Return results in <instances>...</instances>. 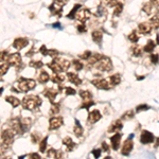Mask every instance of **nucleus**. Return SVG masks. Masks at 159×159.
<instances>
[{
  "label": "nucleus",
  "mask_w": 159,
  "mask_h": 159,
  "mask_svg": "<svg viewBox=\"0 0 159 159\" xmlns=\"http://www.w3.org/2000/svg\"><path fill=\"white\" fill-rule=\"evenodd\" d=\"M42 105V99L38 96H26L23 100V106L25 109L35 110Z\"/></svg>",
  "instance_id": "f257e3e1"
},
{
  "label": "nucleus",
  "mask_w": 159,
  "mask_h": 159,
  "mask_svg": "<svg viewBox=\"0 0 159 159\" xmlns=\"http://www.w3.org/2000/svg\"><path fill=\"white\" fill-rule=\"evenodd\" d=\"M18 88H19L20 92H28L29 90H32L36 86V82L34 80L31 79H26V77H20L18 80Z\"/></svg>",
  "instance_id": "f03ea898"
},
{
  "label": "nucleus",
  "mask_w": 159,
  "mask_h": 159,
  "mask_svg": "<svg viewBox=\"0 0 159 159\" xmlns=\"http://www.w3.org/2000/svg\"><path fill=\"white\" fill-rule=\"evenodd\" d=\"M96 67H97V69H99L100 71L108 72L112 69V63L109 57L103 56L102 58L96 64Z\"/></svg>",
  "instance_id": "7ed1b4c3"
},
{
  "label": "nucleus",
  "mask_w": 159,
  "mask_h": 159,
  "mask_svg": "<svg viewBox=\"0 0 159 159\" xmlns=\"http://www.w3.org/2000/svg\"><path fill=\"white\" fill-rule=\"evenodd\" d=\"M1 140H2V144H4L5 147H10L14 141V131L13 129L3 131L1 134Z\"/></svg>",
  "instance_id": "20e7f679"
},
{
  "label": "nucleus",
  "mask_w": 159,
  "mask_h": 159,
  "mask_svg": "<svg viewBox=\"0 0 159 159\" xmlns=\"http://www.w3.org/2000/svg\"><path fill=\"white\" fill-rule=\"evenodd\" d=\"M133 137L134 135H131L128 137V139L125 140V142L123 143V147H122V155H124V156H128L129 153L132 152L133 147H134V143H133Z\"/></svg>",
  "instance_id": "39448f33"
},
{
  "label": "nucleus",
  "mask_w": 159,
  "mask_h": 159,
  "mask_svg": "<svg viewBox=\"0 0 159 159\" xmlns=\"http://www.w3.org/2000/svg\"><path fill=\"white\" fill-rule=\"evenodd\" d=\"M63 122H64V120L62 117H52L49 121V129L54 131V129L60 128L63 125Z\"/></svg>",
  "instance_id": "423d86ee"
},
{
  "label": "nucleus",
  "mask_w": 159,
  "mask_h": 159,
  "mask_svg": "<svg viewBox=\"0 0 159 159\" xmlns=\"http://www.w3.org/2000/svg\"><path fill=\"white\" fill-rule=\"evenodd\" d=\"M91 83H92V85H95L98 89L106 90V89H109V88L112 87L110 82H108V81H106V80H93Z\"/></svg>",
  "instance_id": "0eeeda50"
},
{
  "label": "nucleus",
  "mask_w": 159,
  "mask_h": 159,
  "mask_svg": "<svg viewBox=\"0 0 159 159\" xmlns=\"http://www.w3.org/2000/svg\"><path fill=\"white\" fill-rule=\"evenodd\" d=\"M60 60H61L60 57H55V58L52 61V62L48 64V67H49L50 69L52 70V71L54 72V73H61V72H63Z\"/></svg>",
  "instance_id": "6e6552de"
},
{
  "label": "nucleus",
  "mask_w": 159,
  "mask_h": 159,
  "mask_svg": "<svg viewBox=\"0 0 159 159\" xmlns=\"http://www.w3.org/2000/svg\"><path fill=\"white\" fill-rule=\"evenodd\" d=\"M8 63L11 65V66H19L21 65V56H20L19 53H13V54H10L8 57Z\"/></svg>",
  "instance_id": "1a4fd4ad"
},
{
  "label": "nucleus",
  "mask_w": 159,
  "mask_h": 159,
  "mask_svg": "<svg viewBox=\"0 0 159 159\" xmlns=\"http://www.w3.org/2000/svg\"><path fill=\"white\" fill-rule=\"evenodd\" d=\"M11 128L17 134H23V126H21V120L18 119V118H15V119L11 120L10 122Z\"/></svg>",
  "instance_id": "9d476101"
},
{
  "label": "nucleus",
  "mask_w": 159,
  "mask_h": 159,
  "mask_svg": "<svg viewBox=\"0 0 159 159\" xmlns=\"http://www.w3.org/2000/svg\"><path fill=\"white\" fill-rule=\"evenodd\" d=\"M140 141L143 144L152 143L154 141V135L152 134L151 132H147V131H143L141 133V136H140Z\"/></svg>",
  "instance_id": "9b49d317"
},
{
  "label": "nucleus",
  "mask_w": 159,
  "mask_h": 159,
  "mask_svg": "<svg viewBox=\"0 0 159 159\" xmlns=\"http://www.w3.org/2000/svg\"><path fill=\"white\" fill-rule=\"evenodd\" d=\"M89 17H90V11L88 10V9H83V10L79 11L77 16H75V18H77V20H80L81 23L86 21L87 19H89Z\"/></svg>",
  "instance_id": "f8f14e48"
},
{
  "label": "nucleus",
  "mask_w": 159,
  "mask_h": 159,
  "mask_svg": "<svg viewBox=\"0 0 159 159\" xmlns=\"http://www.w3.org/2000/svg\"><path fill=\"white\" fill-rule=\"evenodd\" d=\"M28 45H29V40L25 37L16 38V39L14 40V42H13V47L15 48V49H17V50L23 49V48L27 47Z\"/></svg>",
  "instance_id": "ddd939ff"
},
{
  "label": "nucleus",
  "mask_w": 159,
  "mask_h": 159,
  "mask_svg": "<svg viewBox=\"0 0 159 159\" xmlns=\"http://www.w3.org/2000/svg\"><path fill=\"white\" fill-rule=\"evenodd\" d=\"M101 112H99L98 109H95L92 110V112H89V116H88V122L89 123H91V124H93V123H96V122H98L100 119H101Z\"/></svg>",
  "instance_id": "4468645a"
},
{
  "label": "nucleus",
  "mask_w": 159,
  "mask_h": 159,
  "mask_svg": "<svg viewBox=\"0 0 159 159\" xmlns=\"http://www.w3.org/2000/svg\"><path fill=\"white\" fill-rule=\"evenodd\" d=\"M138 29H139V32L141 34H150L153 27H152V25L150 23H141L138 26Z\"/></svg>",
  "instance_id": "2eb2a0df"
},
{
  "label": "nucleus",
  "mask_w": 159,
  "mask_h": 159,
  "mask_svg": "<svg viewBox=\"0 0 159 159\" xmlns=\"http://www.w3.org/2000/svg\"><path fill=\"white\" fill-rule=\"evenodd\" d=\"M123 127L121 120H116L112 123L110 127L108 128V133H118L119 131H121V128Z\"/></svg>",
  "instance_id": "dca6fc26"
},
{
  "label": "nucleus",
  "mask_w": 159,
  "mask_h": 159,
  "mask_svg": "<svg viewBox=\"0 0 159 159\" xmlns=\"http://www.w3.org/2000/svg\"><path fill=\"white\" fill-rule=\"evenodd\" d=\"M50 12L52 13L53 15H57V16H61L62 14V11H63V5L58 4L56 2H53V4H51L50 7Z\"/></svg>",
  "instance_id": "f3484780"
},
{
  "label": "nucleus",
  "mask_w": 159,
  "mask_h": 159,
  "mask_svg": "<svg viewBox=\"0 0 159 159\" xmlns=\"http://www.w3.org/2000/svg\"><path fill=\"white\" fill-rule=\"evenodd\" d=\"M67 77H68V80H69L70 82L73 83V84H75V85L82 84V80L80 79L79 75H77V73H74V72H68Z\"/></svg>",
  "instance_id": "a211bd4d"
},
{
  "label": "nucleus",
  "mask_w": 159,
  "mask_h": 159,
  "mask_svg": "<svg viewBox=\"0 0 159 159\" xmlns=\"http://www.w3.org/2000/svg\"><path fill=\"white\" fill-rule=\"evenodd\" d=\"M110 141H112V149H114L115 151L118 150V147H119V145H120V141H121V134H119V133L115 134L114 136L110 138Z\"/></svg>",
  "instance_id": "6ab92c4d"
},
{
  "label": "nucleus",
  "mask_w": 159,
  "mask_h": 159,
  "mask_svg": "<svg viewBox=\"0 0 159 159\" xmlns=\"http://www.w3.org/2000/svg\"><path fill=\"white\" fill-rule=\"evenodd\" d=\"M57 93H58V92H57L55 89H52V88L45 89V91H44V96H45V97H47L52 103L54 102V99H55V97H56Z\"/></svg>",
  "instance_id": "aec40b11"
},
{
  "label": "nucleus",
  "mask_w": 159,
  "mask_h": 159,
  "mask_svg": "<svg viewBox=\"0 0 159 159\" xmlns=\"http://www.w3.org/2000/svg\"><path fill=\"white\" fill-rule=\"evenodd\" d=\"M63 144L66 147V149H67L68 152H71L75 147L74 142L72 141V139L70 138V137H66V138H64V139H63Z\"/></svg>",
  "instance_id": "412c9836"
},
{
  "label": "nucleus",
  "mask_w": 159,
  "mask_h": 159,
  "mask_svg": "<svg viewBox=\"0 0 159 159\" xmlns=\"http://www.w3.org/2000/svg\"><path fill=\"white\" fill-rule=\"evenodd\" d=\"M92 39H93V42H97V44H101V42H102L103 39V33L102 31H100V30H96L92 32Z\"/></svg>",
  "instance_id": "4be33fe9"
},
{
  "label": "nucleus",
  "mask_w": 159,
  "mask_h": 159,
  "mask_svg": "<svg viewBox=\"0 0 159 159\" xmlns=\"http://www.w3.org/2000/svg\"><path fill=\"white\" fill-rule=\"evenodd\" d=\"M47 156L49 157V158H62L63 153L62 152H57L56 150H54V149H50L49 151L47 152Z\"/></svg>",
  "instance_id": "5701e85b"
},
{
  "label": "nucleus",
  "mask_w": 159,
  "mask_h": 159,
  "mask_svg": "<svg viewBox=\"0 0 159 159\" xmlns=\"http://www.w3.org/2000/svg\"><path fill=\"white\" fill-rule=\"evenodd\" d=\"M142 11H143L144 13H147V15H151V14H153L155 11V5L151 2L145 3V4L143 5V8H142Z\"/></svg>",
  "instance_id": "b1692460"
},
{
  "label": "nucleus",
  "mask_w": 159,
  "mask_h": 159,
  "mask_svg": "<svg viewBox=\"0 0 159 159\" xmlns=\"http://www.w3.org/2000/svg\"><path fill=\"white\" fill-rule=\"evenodd\" d=\"M31 123H32V120L30 118H23L21 119V126H23V132H27L28 129L31 127Z\"/></svg>",
  "instance_id": "393cba45"
},
{
  "label": "nucleus",
  "mask_w": 159,
  "mask_h": 159,
  "mask_svg": "<svg viewBox=\"0 0 159 159\" xmlns=\"http://www.w3.org/2000/svg\"><path fill=\"white\" fill-rule=\"evenodd\" d=\"M73 132H74V134H75V136L77 137V138H80V137L82 136L83 135V127L81 126V124L79 123V121L77 120H75V126H74V128H73Z\"/></svg>",
  "instance_id": "a878e982"
},
{
  "label": "nucleus",
  "mask_w": 159,
  "mask_h": 159,
  "mask_svg": "<svg viewBox=\"0 0 159 159\" xmlns=\"http://www.w3.org/2000/svg\"><path fill=\"white\" fill-rule=\"evenodd\" d=\"M109 82L110 84H112V86H117V85L120 84V82H121V75L120 74H114L112 75V77H109Z\"/></svg>",
  "instance_id": "bb28decb"
},
{
  "label": "nucleus",
  "mask_w": 159,
  "mask_h": 159,
  "mask_svg": "<svg viewBox=\"0 0 159 159\" xmlns=\"http://www.w3.org/2000/svg\"><path fill=\"white\" fill-rule=\"evenodd\" d=\"M102 57H103V55L98 54V53H96V54H91V56L88 58V63L91 65H96L101 58H102Z\"/></svg>",
  "instance_id": "cd10ccee"
},
{
  "label": "nucleus",
  "mask_w": 159,
  "mask_h": 159,
  "mask_svg": "<svg viewBox=\"0 0 159 159\" xmlns=\"http://www.w3.org/2000/svg\"><path fill=\"white\" fill-rule=\"evenodd\" d=\"M5 101L10 103V104L12 105L13 107H17L18 105L20 104V101L17 99V98H15V97H7Z\"/></svg>",
  "instance_id": "c85d7f7f"
},
{
  "label": "nucleus",
  "mask_w": 159,
  "mask_h": 159,
  "mask_svg": "<svg viewBox=\"0 0 159 159\" xmlns=\"http://www.w3.org/2000/svg\"><path fill=\"white\" fill-rule=\"evenodd\" d=\"M49 79H50V77H49V74H48L47 72L46 71H42L39 73V75H38V81H39L40 83H47L48 81H49Z\"/></svg>",
  "instance_id": "c756f323"
},
{
  "label": "nucleus",
  "mask_w": 159,
  "mask_h": 159,
  "mask_svg": "<svg viewBox=\"0 0 159 159\" xmlns=\"http://www.w3.org/2000/svg\"><path fill=\"white\" fill-rule=\"evenodd\" d=\"M80 96L84 101H87V100H92V95L91 92H89L88 90H81L80 91Z\"/></svg>",
  "instance_id": "7c9ffc66"
},
{
  "label": "nucleus",
  "mask_w": 159,
  "mask_h": 159,
  "mask_svg": "<svg viewBox=\"0 0 159 159\" xmlns=\"http://www.w3.org/2000/svg\"><path fill=\"white\" fill-rule=\"evenodd\" d=\"M51 79H52L53 83H56V84H61V83H63L65 81V77L63 74H61V73H55Z\"/></svg>",
  "instance_id": "2f4dec72"
},
{
  "label": "nucleus",
  "mask_w": 159,
  "mask_h": 159,
  "mask_svg": "<svg viewBox=\"0 0 159 159\" xmlns=\"http://www.w3.org/2000/svg\"><path fill=\"white\" fill-rule=\"evenodd\" d=\"M150 23L152 25V27L154 28V29H159V15H155L151 18L150 20Z\"/></svg>",
  "instance_id": "473e14b6"
},
{
  "label": "nucleus",
  "mask_w": 159,
  "mask_h": 159,
  "mask_svg": "<svg viewBox=\"0 0 159 159\" xmlns=\"http://www.w3.org/2000/svg\"><path fill=\"white\" fill-rule=\"evenodd\" d=\"M80 9H81V4H75L74 8L70 11L69 15H68V18H75V16H77V12H79Z\"/></svg>",
  "instance_id": "72a5a7b5"
},
{
  "label": "nucleus",
  "mask_w": 159,
  "mask_h": 159,
  "mask_svg": "<svg viewBox=\"0 0 159 159\" xmlns=\"http://www.w3.org/2000/svg\"><path fill=\"white\" fill-rule=\"evenodd\" d=\"M58 112H60V104L58 103H52V106H51V109H50V115L54 116V115L58 114Z\"/></svg>",
  "instance_id": "f704fd0d"
},
{
  "label": "nucleus",
  "mask_w": 159,
  "mask_h": 159,
  "mask_svg": "<svg viewBox=\"0 0 159 159\" xmlns=\"http://www.w3.org/2000/svg\"><path fill=\"white\" fill-rule=\"evenodd\" d=\"M123 11V4L121 2H118L117 4L115 5V10H114V15L115 16H119Z\"/></svg>",
  "instance_id": "c9c22d12"
},
{
  "label": "nucleus",
  "mask_w": 159,
  "mask_h": 159,
  "mask_svg": "<svg viewBox=\"0 0 159 159\" xmlns=\"http://www.w3.org/2000/svg\"><path fill=\"white\" fill-rule=\"evenodd\" d=\"M154 49H155V42L153 40H149V42L144 46V51L145 52H152Z\"/></svg>",
  "instance_id": "e433bc0d"
},
{
  "label": "nucleus",
  "mask_w": 159,
  "mask_h": 159,
  "mask_svg": "<svg viewBox=\"0 0 159 159\" xmlns=\"http://www.w3.org/2000/svg\"><path fill=\"white\" fill-rule=\"evenodd\" d=\"M132 54L136 57L140 56V55H141V47H140V46H137V45L133 46L132 47Z\"/></svg>",
  "instance_id": "4c0bfd02"
},
{
  "label": "nucleus",
  "mask_w": 159,
  "mask_h": 159,
  "mask_svg": "<svg viewBox=\"0 0 159 159\" xmlns=\"http://www.w3.org/2000/svg\"><path fill=\"white\" fill-rule=\"evenodd\" d=\"M60 62H61V66H62L63 71H67V70L69 69V67H70V62H69V61L61 58Z\"/></svg>",
  "instance_id": "58836bf2"
},
{
  "label": "nucleus",
  "mask_w": 159,
  "mask_h": 159,
  "mask_svg": "<svg viewBox=\"0 0 159 159\" xmlns=\"http://www.w3.org/2000/svg\"><path fill=\"white\" fill-rule=\"evenodd\" d=\"M105 14H107L106 10H105V8L103 7V5H99L97 8V12H96V16H99V17H101V16L105 15Z\"/></svg>",
  "instance_id": "ea45409f"
},
{
  "label": "nucleus",
  "mask_w": 159,
  "mask_h": 159,
  "mask_svg": "<svg viewBox=\"0 0 159 159\" xmlns=\"http://www.w3.org/2000/svg\"><path fill=\"white\" fill-rule=\"evenodd\" d=\"M128 39L131 40V42H138V39H139V37H138V33H137V31H132V33L128 35Z\"/></svg>",
  "instance_id": "a19ab883"
},
{
  "label": "nucleus",
  "mask_w": 159,
  "mask_h": 159,
  "mask_svg": "<svg viewBox=\"0 0 159 159\" xmlns=\"http://www.w3.org/2000/svg\"><path fill=\"white\" fill-rule=\"evenodd\" d=\"M40 138H42V136H40V134H38L37 132L32 133V135H31V140H32L33 143H38Z\"/></svg>",
  "instance_id": "79ce46f5"
},
{
  "label": "nucleus",
  "mask_w": 159,
  "mask_h": 159,
  "mask_svg": "<svg viewBox=\"0 0 159 159\" xmlns=\"http://www.w3.org/2000/svg\"><path fill=\"white\" fill-rule=\"evenodd\" d=\"M29 65H30L31 67L36 68V69H38V68H42V66H44L42 62H40V61H31L30 64H29Z\"/></svg>",
  "instance_id": "37998d69"
},
{
  "label": "nucleus",
  "mask_w": 159,
  "mask_h": 159,
  "mask_svg": "<svg viewBox=\"0 0 159 159\" xmlns=\"http://www.w3.org/2000/svg\"><path fill=\"white\" fill-rule=\"evenodd\" d=\"M72 65H73V67H74V69L77 70V71H80V70L83 69L82 62H80L79 60H74V61H73V62H72Z\"/></svg>",
  "instance_id": "c03bdc74"
},
{
  "label": "nucleus",
  "mask_w": 159,
  "mask_h": 159,
  "mask_svg": "<svg viewBox=\"0 0 159 159\" xmlns=\"http://www.w3.org/2000/svg\"><path fill=\"white\" fill-rule=\"evenodd\" d=\"M11 65L8 64V63H2L1 64V67H0V71H1V75L5 74L9 70V67H10Z\"/></svg>",
  "instance_id": "a18cd8bd"
},
{
  "label": "nucleus",
  "mask_w": 159,
  "mask_h": 159,
  "mask_svg": "<svg viewBox=\"0 0 159 159\" xmlns=\"http://www.w3.org/2000/svg\"><path fill=\"white\" fill-rule=\"evenodd\" d=\"M134 114L135 112H133V110H128V112H126L125 114H123V116H122V119L123 120H131L134 118Z\"/></svg>",
  "instance_id": "49530a36"
},
{
  "label": "nucleus",
  "mask_w": 159,
  "mask_h": 159,
  "mask_svg": "<svg viewBox=\"0 0 159 159\" xmlns=\"http://www.w3.org/2000/svg\"><path fill=\"white\" fill-rule=\"evenodd\" d=\"M47 141H48V138L46 137V138H44V139H42V141L40 142L39 151L42 152V153H45V152H46V147H47Z\"/></svg>",
  "instance_id": "de8ad7c7"
},
{
  "label": "nucleus",
  "mask_w": 159,
  "mask_h": 159,
  "mask_svg": "<svg viewBox=\"0 0 159 159\" xmlns=\"http://www.w3.org/2000/svg\"><path fill=\"white\" fill-rule=\"evenodd\" d=\"M93 104H95V102H93L92 100H87V101H85V102L83 103L82 106H81V108H88V107L92 106Z\"/></svg>",
  "instance_id": "09e8293b"
},
{
  "label": "nucleus",
  "mask_w": 159,
  "mask_h": 159,
  "mask_svg": "<svg viewBox=\"0 0 159 159\" xmlns=\"http://www.w3.org/2000/svg\"><path fill=\"white\" fill-rule=\"evenodd\" d=\"M47 55H49V56H51V57H56L57 55H58V51H57V50H55V49L48 50Z\"/></svg>",
  "instance_id": "8fccbe9b"
},
{
  "label": "nucleus",
  "mask_w": 159,
  "mask_h": 159,
  "mask_svg": "<svg viewBox=\"0 0 159 159\" xmlns=\"http://www.w3.org/2000/svg\"><path fill=\"white\" fill-rule=\"evenodd\" d=\"M105 4L107 5V7H109V8H112V7H115V5L118 3V0H104Z\"/></svg>",
  "instance_id": "3c124183"
},
{
  "label": "nucleus",
  "mask_w": 159,
  "mask_h": 159,
  "mask_svg": "<svg viewBox=\"0 0 159 159\" xmlns=\"http://www.w3.org/2000/svg\"><path fill=\"white\" fill-rule=\"evenodd\" d=\"M147 109H150V106H147V105H145V104H142V105H139V106L137 107L136 112H143V110H147Z\"/></svg>",
  "instance_id": "603ef678"
},
{
  "label": "nucleus",
  "mask_w": 159,
  "mask_h": 159,
  "mask_svg": "<svg viewBox=\"0 0 159 159\" xmlns=\"http://www.w3.org/2000/svg\"><path fill=\"white\" fill-rule=\"evenodd\" d=\"M77 31H79V32L84 33V32L87 31V27H86V25H85L84 23H81V25L77 26Z\"/></svg>",
  "instance_id": "864d4df0"
},
{
  "label": "nucleus",
  "mask_w": 159,
  "mask_h": 159,
  "mask_svg": "<svg viewBox=\"0 0 159 159\" xmlns=\"http://www.w3.org/2000/svg\"><path fill=\"white\" fill-rule=\"evenodd\" d=\"M90 56H91V52H90V51H85L83 54L80 55V58H82V60H88Z\"/></svg>",
  "instance_id": "5fc2aeb1"
},
{
  "label": "nucleus",
  "mask_w": 159,
  "mask_h": 159,
  "mask_svg": "<svg viewBox=\"0 0 159 159\" xmlns=\"http://www.w3.org/2000/svg\"><path fill=\"white\" fill-rule=\"evenodd\" d=\"M75 93H77V91H75L73 88L66 87V95H67V96H74Z\"/></svg>",
  "instance_id": "6e6d98bb"
},
{
  "label": "nucleus",
  "mask_w": 159,
  "mask_h": 159,
  "mask_svg": "<svg viewBox=\"0 0 159 159\" xmlns=\"http://www.w3.org/2000/svg\"><path fill=\"white\" fill-rule=\"evenodd\" d=\"M150 58H151V62L153 63V64H157V63H158V61H159V57H158V55H157V54H152Z\"/></svg>",
  "instance_id": "4d7b16f0"
},
{
  "label": "nucleus",
  "mask_w": 159,
  "mask_h": 159,
  "mask_svg": "<svg viewBox=\"0 0 159 159\" xmlns=\"http://www.w3.org/2000/svg\"><path fill=\"white\" fill-rule=\"evenodd\" d=\"M91 153H92V155L95 156V158H99L100 155H101V150H93Z\"/></svg>",
  "instance_id": "13d9d810"
},
{
  "label": "nucleus",
  "mask_w": 159,
  "mask_h": 159,
  "mask_svg": "<svg viewBox=\"0 0 159 159\" xmlns=\"http://www.w3.org/2000/svg\"><path fill=\"white\" fill-rule=\"evenodd\" d=\"M27 157H29V158H32V159H39L40 156L37 154V153H32V154H29L27 155Z\"/></svg>",
  "instance_id": "bf43d9fd"
},
{
  "label": "nucleus",
  "mask_w": 159,
  "mask_h": 159,
  "mask_svg": "<svg viewBox=\"0 0 159 159\" xmlns=\"http://www.w3.org/2000/svg\"><path fill=\"white\" fill-rule=\"evenodd\" d=\"M54 2L58 3V4H61V5H63V7H64V5L68 2V0H54Z\"/></svg>",
  "instance_id": "052dcab7"
},
{
  "label": "nucleus",
  "mask_w": 159,
  "mask_h": 159,
  "mask_svg": "<svg viewBox=\"0 0 159 159\" xmlns=\"http://www.w3.org/2000/svg\"><path fill=\"white\" fill-rule=\"evenodd\" d=\"M102 147H103V150H104L105 152H109V147H108V144H107L106 142H103Z\"/></svg>",
  "instance_id": "680f3d73"
},
{
  "label": "nucleus",
  "mask_w": 159,
  "mask_h": 159,
  "mask_svg": "<svg viewBox=\"0 0 159 159\" xmlns=\"http://www.w3.org/2000/svg\"><path fill=\"white\" fill-rule=\"evenodd\" d=\"M47 48L45 47V46H42V48H40V52H42V54H44V55H47Z\"/></svg>",
  "instance_id": "e2e57ef3"
},
{
  "label": "nucleus",
  "mask_w": 159,
  "mask_h": 159,
  "mask_svg": "<svg viewBox=\"0 0 159 159\" xmlns=\"http://www.w3.org/2000/svg\"><path fill=\"white\" fill-rule=\"evenodd\" d=\"M150 2L153 3V4L156 5V7H159V0H150Z\"/></svg>",
  "instance_id": "0e129e2a"
},
{
  "label": "nucleus",
  "mask_w": 159,
  "mask_h": 159,
  "mask_svg": "<svg viewBox=\"0 0 159 159\" xmlns=\"http://www.w3.org/2000/svg\"><path fill=\"white\" fill-rule=\"evenodd\" d=\"M53 28H57V29H61V25L58 23H53Z\"/></svg>",
  "instance_id": "69168bd1"
},
{
  "label": "nucleus",
  "mask_w": 159,
  "mask_h": 159,
  "mask_svg": "<svg viewBox=\"0 0 159 159\" xmlns=\"http://www.w3.org/2000/svg\"><path fill=\"white\" fill-rule=\"evenodd\" d=\"M159 147V138H157L156 142H155V147Z\"/></svg>",
  "instance_id": "338daca9"
}]
</instances>
